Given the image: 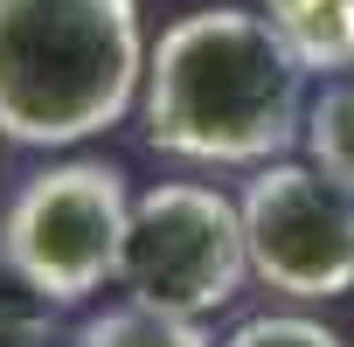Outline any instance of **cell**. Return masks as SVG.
<instances>
[{
  "mask_svg": "<svg viewBox=\"0 0 354 347\" xmlns=\"http://www.w3.org/2000/svg\"><path fill=\"white\" fill-rule=\"evenodd\" d=\"M223 347H340V333L306 312H264V319H243Z\"/></svg>",
  "mask_w": 354,
  "mask_h": 347,
  "instance_id": "9",
  "label": "cell"
},
{
  "mask_svg": "<svg viewBox=\"0 0 354 347\" xmlns=\"http://www.w3.org/2000/svg\"><path fill=\"white\" fill-rule=\"evenodd\" d=\"M146 139L174 160L264 167L306 139V63L250 8H202L146 49Z\"/></svg>",
  "mask_w": 354,
  "mask_h": 347,
  "instance_id": "1",
  "label": "cell"
},
{
  "mask_svg": "<svg viewBox=\"0 0 354 347\" xmlns=\"http://www.w3.org/2000/svg\"><path fill=\"white\" fill-rule=\"evenodd\" d=\"M118 278L132 285V299L188 312V319L230 306L250 278L243 209L216 188H195V181H160L153 195L132 202Z\"/></svg>",
  "mask_w": 354,
  "mask_h": 347,
  "instance_id": "4",
  "label": "cell"
},
{
  "mask_svg": "<svg viewBox=\"0 0 354 347\" xmlns=\"http://www.w3.org/2000/svg\"><path fill=\"white\" fill-rule=\"evenodd\" d=\"M77 347H216V340H209L202 319H188V312L125 299V306H104L97 319H84Z\"/></svg>",
  "mask_w": 354,
  "mask_h": 347,
  "instance_id": "7",
  "label": "cell"
},
{
  "mask_svg": "<svg viewBox=\"0 0 354 347\" xmlns=\"http://www.w3.org/2000/svg\"><path fill=\"white\" fill-rule=\"evenodd\" d=\"M250 271L285 299H340L354 292V188L313 160H264L243 188Z\"/></svg>",
  "mask_w": 354,
  "mask_h": 347,
  "instance_id": "5",
  "label": "cell"
},
{
  "mask_svg": "<svg viewBox=\"0 0 354 347\" xmlns=\"http://www.w3.org/2000/svg\"><path fill=\"white\" fill-rule=\"evenodd\" d=\"M264 21L306 70H354V0H264Z\"/></svg>",
  "mask_w": 354,
  "mask_h": 347,
  "instance_id": "6",
  "label": "cell"
},
{
  "mask_svg": "<svg viewBox=\"0 0 354 347\" xmlns=\"http://www.w3.org/2000/svg\"><path fill=\"white\" fill-rule=\"evenodd\" d=\"M139 91V0H0V139H97L132 111Z\"/></svg>",
  "mask_w": 354,
  "mask_h": 347,
  "instance_id": "2",
  "label": "cell"
},
{
  "mask_svg": "<svg viewBox=\"0 0 354 347\" xmlns=\"http://www.w3.org/2000/svg\"><path fill=\"white\" fill-rule=\"evenodd\" d=\"M306 160L354 188V77H333L306 104Z\"/></svg>",
  "mask_w": 354,
  "mask_h": 347,
  "instance_id": "8",
  "label": "cell"
},
{
  "mask_svg": "<svg viewBox=\"0 0 354 347\" xmlns=\"http://www.w3.org/2000/svg\"><path fill=\"white\" fill-rule=\"evenodd\" d=\"M49 312H56V306H49L42 292H28L8 264H0V347H35Z\"/></svg>",
  "mask_w": 354,
  "mask_h": 347,
  "instance_id": "10",
  "label": "cell"
},
{
  "mask_svg": "<svg viewBox=\"0 0 354 347\" xmlns=\"http://www.w3.org/2000/svg\"><path fill=\"white\" fill-rule=\"evenodd\" d=\"M125 223H132L125 174L104 160H70L35 174L15 195L0 223V264L49 306H84L104 278H118Z\"/></svg>",
  "mask_w": 354,
  "mask_h": 347,
  "instance_id": "3",
  "label": "cell"
}]
</instances>
